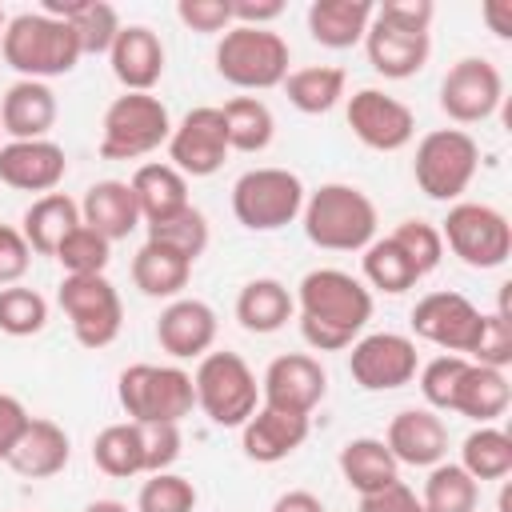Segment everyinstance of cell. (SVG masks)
Wrapping results in <instances>:
<instances>
[{"instance_id": "6da1fadb", "label": "cell", "mask_w": 512, "mask_h": 512, "mask_svg": "<svg viewBox=\"0 0 512 512\" xmlns=\"http://www.w3.org/2000/svg\"><path fill=\"white\" fill-rule=\"evenodd\" d=\"M296 312H300V336L316 352H340L348 348L364 324L372 320V292L364 280H356L344 268H312L296 284Z\"/></svg>"}, {"instance_id": "7a4b0ae2", "label": "cell", "mask_w": 512, "mask_h": 512, "mask_svg": "<svg viewBox=\"0 0 512 512\" xmlns=\"http://www.w3.org/2000/svg\"><path fill=\"white\" fill-rule=\"evenodd\" d=\"M300 220H304V236L328 252H364L376 240V224H380L368 192L340 180L308 192Z\"/></svg>"}, {"instance_id": "3957f363", "label": "cell", "mask_w": 512, "mask_h": 512, "mask_svg": "<svg viewBox=\"0 0 512 512\" xmlns=\"http://www.w3.org/2000/svg\"><path fill=\"white\" fill-rule=\"evenodd\" d=\"M0 52H4V64L12 72H20V80H52V76H64L80 64V40L76 32L48 16V12H20L4 24V36H0Z\"/></svg>"}, {"instance_id": "277c9868", "label": "cell", "mask_w": 512, "mask_h": 512, "mask_svg": "<svg viewBox=\"0 0 512 512\" xmlns=\"http://www.w3.org/2000/svg\"><path fill=\"white\" fill-rule=\"evenodd\" d=\"M116 396L132 424H180L196 408L192 372L176 364H128L116 380Z\"/></svg>"}, {"instance_id": "5b68a950", "label": "cell", "mask_w": 512, "mask_h": 512, "mask_svg": "<svg viewBox=\"0 0 512 512\" xmlns=\"http://www.w3.org/2000/svg\"><path fill=\"white\" fill-rule=\"evenodd\" d=\"M192 388H196V408L220 428H240L260 408L256 372L240 352H228V348L200 356L192 372Z\"/></svg>"}, {"instance_id": "8992f818", "label": "cell", "mask_w": 512, "mask_h": 512, "mask_svg": "<svg viewBox=\"0 0 512 512\" xmlns=\"http://www.w3.org/2000/svg\"><path fill=\"white\" fill-rule=\"evenodd\" d=\"M288 40L272 28L232 24L216 44V72L240 92H264L284 84L288 76Z\"/></svg>"}, {"instance_id": "52a82bcc", "label": "cell", "mask_w": 512, "mask_h": 512, "mask_svg": "<svg viewBox=\"0 0 512 512\" xmlns=\"http://www.w3.org/2000/svg\"><path fill=\"white\" fill-rule=\"evenodd\" d=\"M172 116L152 92H124L104 108L100 124V156L104 160H140L168 144Z\"/></svg>"}, {"instance_id": "ba28073f", "label": "cell", "mask_w": 512, "mask_h": 512, "mask_svg": "<svg viewBox=\"0 0 512 512\" xmlns=\"http://www.w3.org/2000/svg\"><path fill=\"white\" fill-rule=\"evenodd\" d=\"M480 168V144L464 128H436L420 136L412 176L428 200H460Z\"/></svg>"}, {"instance_id": "9c48e42d", "label": "cell", "mask_w": 512, "mask_h": 512, "mask_svg": "<svg viewBox=\"0 0 512 512\" xmlns=\"http://www.w3.org/2000/svg\"><path fill=\"white\" fill-rule=\"evenodd\" d=\"M304 184L296 172L288 168H248L236 184H232V216L248 228V232H276L284 224H292L304 208Z\"/></svg>"}, {"instance_id": "30bf717a", "label": "cell", "mask_w": 512, "mask_h": 512, "mask_svg": "<svg viewBox=\"0 0 512 512\" xmlns=\"http://www.w3.org/2000/svg\"><path fill=\"white\" fill-rule=\"evenodd\" d=\"M440 240L452 248V256L468 268H500L512 256V224L500 208L492 204H476V200H460L448 208V216L440 220Z\"/></svg>"}, {"instance_id": "8fae6325", "label": "cell", "mask_w": 512, "mask_h": 512, "mask_svg": "<svg viewBox=\"0 0 512 512\" xmlns=\"http://www.w3.org/2000/svg\"><path fill=\"white\" fill-rule=\"evenodd\" d=\"M56 304L64 308L76 344L84 348H108L120 336L124 324V304L116 284L96 272V276H64L56 288Z\"/></svg>"}, {"instance_id": "7c38bea8", "label": "cell", "mask_w": 512, "mask_h": 512, "mask_svg": "<svg viewBox=\"0 0 512 512\" xmlns=\"http://www.w3.org/2000/svg\"><path fill=\"white\" fill-rule=\"evenodd\" d=\"M412 332L448 356H472L484 332V312L460 292H428L412 308Z\"/></svg>"}, {"instance_id": "4fadbf2b", "label": "cell", "mask_w": 512, "mask_h": 512, "mask_svg": "<svg viewBox=\"0 0 512 512\" xmlns=\"http://www.w3.org/2000/svg\"><path fill=\"white\" fill-rule=\"evenodd\" d=\"M348 372L364 392H392L416 380L420 372V356H416V340L400 336V332H368L360 340H352L348 352Z\"/></svg>"}, {"instance_id": "5bb4252c", "label": "cell", "mask_w": 512, "mask_h": 512, "mask_svg": "<svg viewBox=\"0 0 512 512\" xmlns=\"http://www.w3.org/2000/svg\"><path fill=\"white\" fill-rule=\"evenodd\" d=\"M504 100V76L484 56H464L440 80V112L452 124H484Z\"/></svg>"}, {"instance_id": "9a60e30c", "label": "cell", "mask_w": 512, "mask_h": 512, "mask_svg": "<svg viewBox=\"0 0 512 512\" xmlns=\"http://www.w3.org/2000/svg\"><path fill=\"white\" fill-rule=\"evenodd\" d=\"M348 128L372 152H400L416 136V112L380 88H360L348 96Z\"/></svg>"}, {"instance_id": "2e32d148", "label": "cell", "mask_w": 512, "mask_h": 512, "mask_svg": "<svg viewBox=\"0 0 512 512\" xmlns=\"http://www.w3.org/2000/svg\"><path fill=\"white\" fill-rule=\"evenodd\" d=\"M228 128H224V116L220 108L212 104H200L192 112H184L180 124H172V136H168V164L180 172V176H212L224 168V156H228Z\"/></svg>"}, {"instance_id": "e0dca14e", "label": "cell", "mask_w": 512, "mask_h": 512, "mask_svg": "<svg viewBox=\"0 0 512 512\" xmlns=\"http://www.w3.org/2000/svg\"><path fill=\"white\" fill-rule=\"evenodd\" d=\"M324 392H328V372L308 352H284V356H276L264 368V380H260L264 408L292 412V416H312V408L324 400Z\"/></svg>"}, {"instance_id": "ac0fdd59", "label": "cell", "mask_w": 512, "mask_h": 512, "mask_svg": "<svg viewBox=\"0 0 512 512\" xmlns=\"http://www.w3.org/2000/svg\"><path fill=\"white\" fill-rule=\"evenodd\" d=\"M68 172V156L56 140H8L0 144V184L16 192H56Z\"/></svg>"}, {"instance_id": "d6986e66", "label": "cell", "mask_w": 512, "mask_h": 512, "mask_svg": "<svg viewBox=\"0 0 512 512\" xmlns=\"http://www.w3.org/2000/svg\"><path fill=\"white\" fill-rule=\"evenodd\" d=\"M156 340L172 360H200L216 344V312L196 296H176L156 320Z\"/></svg>"}, {"instance_id": "ffe728a7", "label": "cell", "mask_w": 512, "mask_h": 512, "mask_svg": "<svg viewBox=\"0 0 512 512\" xmlns=\"http://www.w3.org/2000/svg\"><path fill=\"white\" fill-rule=\"evenodd\" d=\"M384 444L396 456V464L432 468L448 456V424L432 408H404L392 416Z\"/></svg>"}, {"instance_id": "44dd1931", "label": "cell", "mask_w": 512, "mask_h": 512, "mask_svg": "<svg viewBox=\"0 0 512 512\" xmlns=\"http://www.w3.org/2000/svg\"><path fill=\"white\" fill-rule=\"evenodd\" d=\"M112 76L124 84V92H152L164 76V40L148 24H128L108 48Z\"/></svg>"}, {"instance_id": "7402d4cb", "label": "cell", "mask_w": 512, "mask_h": 512, "mask_svg": "<svg viewBox=\"0 0 512 512\" xmlns=\"http://www.w3.org/2000/svg\"><path fill=\"white\" fill-rule=\"evenodd\" d=\"M360 44L368 52L372 72H380L384 80L416 76L428 64V52H432V36L428 32H404V28H392V24L376 20V16H372V24H368Z\"/></svg>"}, {"instance_id": "603a6c76", "label": "cell", "mask_w": 512, "mask_h": 512, "mask_svg": "<svg viewBox=\"0 0 512 512\" xmlns=\"http://www.w3.org/2000/svg\"><path fill=\"white\" fill-rule=\"evenodd\" d=\"M304 440H308V416L276 412V408H264V404L240 424V448L256 464H280Z\"/></svg>"}, {"instance_id": "cb8c5ba5", "label": "cell", "mask_w": 512, "mask_h": 512, "mask_svg": "<svg viewBox=\"0 0 512 512\" xmlns=\"http://www.w3.org/2000/svg\"><path fill=\"white\" fill-rule=\"evenodd\" d=\"M56 124V92L44 80H16L0 96V128L8 140H48Z\"/></svg>"}, {"instance_id": "d4e9b609", "label": "cell", "mask_w": 512, "mask_h": 512, "mask_svg": "<svg viewBox=\"0 0 512 512\" xmlns=\"http://www.w3.org/2000/svg\"><path fill=\"white\" fill-rule=\"evenodd\" d=\"M72 460V440L68 432L56 424V420H44V416H32L28 428L20 432L16 448L8 452V464L12 472L28 476V480H48L56 472H64Z\"/></svg>"}, {"instance_id": "484cf974", "label": "cell", "mask_w": 512, "mask_h": 512, "mask_svg": "<svg viewBox=\"0 0 512 512\" xmlns=\"http://www.w3.org/2000/svg\"><path fill=\"white\" fill-rule=\"evenodd\" d=\"M80 220L104 240H124L136 224H144L128 180H96L80 200Z\"/></svg>"}, {"instance_id": "4316f807", "label": "cell", "mask_w": 512, "mask_h": 512, "mask_svg": "<svg viewBox=\"0 0 512 512\" xmlns=\"http://www.w3.org/2000/svg\"><path fill=\"white\" fill-rule=\"evenodd\" d=\"M376 16L372 0H312L308 4V32L324 48H356Z\"/></svg>"}, {"instance_id": "83f0119b", "label": "cell", "mask_w": 512, "mask_h": 512, "mask_svg": "<svg viewBox=\"0 0 512 512\" xmlns=\"http://www.w3.org/2000/svg\"><path fill=\"white\" fill-rule=\"evenodd\" d=\"M40 12L64 20V24L76 32L84 56H100V52L108 56L112 40H116L120 28H124L120 16H116V8L104 4V0H44Z\"/></svg>"}, {"instance_id": "f1b7e54d", "label": "cell", "mask_w": 512, "mask_h": 512, "mask_svg": "<svg viewBox=\"0 0 512 512\" xmlns=\"http://www.w3.org/2000/svg\"><path fill=\"white\" fill-rule=\"evenodd\" d=\"M132 196H136V208H140V220L144 224H160L176 212L188 208V176H180L172 164H140L128 180Z\"/></svg>"}, {"instance_id": "f546056e", "label": "cell", "mask_w": 512, "mask_h": 512, "mask_svg": "<svg viewBox=\"0 0 512 512\" xmlns=\"http://www.w3.org/2000/svg\"><path fill=\"white\" fill-rule=\"evenodd\" d=\"M512 404V384L500 368H484V364H472L464 368L460 384H456V396H452V412L476 420V424H492L508 412Z\"/></svg>"}, {"instance_id": "4dcf8cb0", "label": "cell", "mask_w": 512, "mask_h": 512, "mask_svg": "<svg viewBox=\"0 0 512 512\" xmlns=\"http://www.w3.org/2000/svg\"><path fill=\"white\" fill-rule=\"evenodd\" d=\"M84 224L80 220V204L64 192H48V196H36L28 208H24V220H20V232L28 240L32 252L40 256H56V248L64 244V236Z\"/></svg>"}, {"instance_id": "1f68e13d", "label": "cell", "mask_w": 512, "mask_h": 512, "mask_svg": "<svg viewBox=\"0 0 512 512\" xmlns=\"http://www.w3.org/2000/svg\"><path fill=\"white\" fill-rule=\"evenodd\" d=\"M292 312H296V300L276 276H256L236 296V320L244 332H256V336L280 332L292 320Z\"/></svg>"}, {"instance_id": "d6a6232c", "label": "cell", "mask_w": 512, "mask_h": 512, "mask_svg": "<svg viewBox=\"0 0 512 512\" xmlns=\"http://www.w3.org/2000/svg\"><path fill=\"white\" fill-rule=\"evenodd\" d=\"M188 276H192V260H184L180 252L156 240H144L140 252L132 256V284L152 300H176L188 288Z\"/></svg>"}, {"instance_id": "836d02e7", "label": "cell", "mask_w": 512, "mask_h": 512, "mask_svg": "<svg viewBox=\"0 0 512 512\" xmlns=\"http://www.w3.org/2000/svg\"><path fill=\"white\" fill-rule=\"evenodd\" d=\"M340 476L348 480V488L368 496V492H380L392 480H400V464L380 436H356L340 448Z\"/></svg>"}, {"instance_id": "e575fe53", "label": "cell", "mask_w": 512, "mask_h": 512, "mask_svg": "<svg viewBox=\"0 0 512 512\" xmlns=\"http://www.w3.org/2000/svg\"><path fill=\"white\" fill-rule=\"evenodd\" d=\"M344 68L336 64H308L284 76V96L304 116H324L344 100Z\"/></svg>"}, {"instance_id": "d590c367", "label": "cell", "mask_w": 512, "mask_h": 512, "mask_svg": "<svg viewBox=\"0 0 512 512\" xmlns=\"http://www.w3.org/2000/svg\"><path fill=\"white\" fill-rule=\"evenodd\" d=\"M92 464L104 476H112V480H128V476L148 472L144 468V436H140V424L120 420V424L100 428L96 440H92Z\"/></svg>"}, {"instance_id": "8d00e7d4", "label": "cell", "mask_w": 512, "mask_h": 512, "mask_svg": "<svg viewBox=\"0 0 512 512\" xmlns=\"http://www.w3.org/2000/svg\"><path fill=\"white\" fill-rule=\"evenodd\" d=\"M228 128V148L236 152H264L276 136V116L260 96H232L220 108Z\"/></svg>"}, {"instance_id": "74e56055", "label": "cell", "mask_w": 512, "mask_h": 512, "mask_svg": "<svg viewBox=\"0 0 512 512\" xmlns=\"http://www.w3.org/2000/svg\"><path fill=\"white\" fill-rule=\"evenodd\" d=\"M460 468L480 480H504L512 472V436L496 424H480L460 444Z\"/></svg>"}, {"instance_id": "f35d334b", "label": "cell", "mask_w": 512, "mask_h": 512, "mask_svg": "<svg viewBox=\"0 0 512 512\" xmlns=\"http://www.w3.org/2000/svg\"><path fill=\"white\" fill-rule=\"evenodd\" d=\"M424 512H476L480 504V484L460 468V464H432L424 492H420Z\"/></svg>"}, {"instance_id": "ab89813d", "label": "cell", "mask_w": 512, "mask_h": 512, "mask_svg": "<svg viewBox=\"0 0 512 512\" xmlns=\"http://www.w3.org/2000/svg\"><path fill=\"white\" fill-rule=\"evenodd\" d=\"M360 268H364L368 288H376V292H384V296H400V292H408V288L420 280L416 268H412V260L400 252V244H396L392 236L372 240V244L364 248Z\"/></svg>"}, {"instance_id": "60d3db41", "label": "cell", "mask_w": 512, "mask_h": 512, "mask_svg": "<svg viewBox=\"0 0 512 512\" xmlns=\"http://www.w3.org/2000/svg\"><path fill=\"white\" fill-rule=\"evenodd\" d=\"M148 240H156V244H164V248H172L196 264V256L208 248V216L188 204L184 212H176L160 224H148Z\"/></svg>"}, {"instance_id": "b9f144b4", "label": "cell", "mask_w": 512, "mask_h": 512, "mask_svg": "<svg viewBox=\"0 0 512 512\" xmlns=\"http://www.w3.org/2000/svg\"><path fill=\"white\" fill-rule=\"evenodd\" d=\"M56 260L64 268V276H96L108 268L112 260V240H104L100 232H92L88 224H76L64 244L56 248Z\"/></svg>"}, {"instance_id": "7bdbcfd3", "label": "cell", "mask_w": 512, "mask_h": 512, "mask_svg": "<svg viewBox=\"0 0 512 512\" xmlns=\"http://www.w3.org/2000/svg\"><path fill=\"white\" fill-rule=\"evenodd\" d=\"M48 324V300L36 288L8 284L0 288V332L8 336H36Z\"/></svg>"}, {"instance_id": "ee69618b", "label": "cell", "mask_w": 512, "mask_h": 512, "mask_svg": "<svg viewBox=\"0 0 512 512\" xmlns=\"http://www.w3.org/2000/svg\"><path fill=\"white\" fill-rule=\"evenodd\" d=\"M508 288H500V308L496 312H484V332L472 348V364H484V368H508L512 364V316H508Z\"/></svg>"}, {"instance_id": "f6af8a7d", "label": "cell", "mask_w": 512, "mask_h": 512, "mask_svg": "<svg viewBox=\"0 0 512 512\" xmlns=\"http://www.w3.org/2000/svg\"><path fill=\"white\" fill-rule=\"evenodd\" d=\"M136 512H196V484L180 472H152L140 484Z\"/></svg>"}, {"instance_id": "bcb514c9", "label": "cell", "mask_w": 512, "mask_h": 512, "mask_svg": "<svg viewBox=\"0 0 512 512\" xmlns=\"http://www.w3.org/2000/svg\"><path fill=\"white\" fill-rule=\"evenodd\" d=\"M392 240L400 244V252L412 260L416 276L424 280L428 272H436V264L444 260V240H440V228L428 224V220H400L392 228Z\"/></svg>"}, {"instance_id": "7dc6e473", "label": "cell", "mask_w": 512, "mask_h": 512, "mask_svg": "<svg viewBox=\"0 0 512 512\" xmlns=\"http://www.w3.org/2000/svg\"><path fill=\"white\" fill-rule=\"evenodd\" d=\"M464 368H468V356H448V352L420 368V396L428 400L432 412H452V396Z\"/></svg>"}, {"instance_id": "c3c4849f", "label": "cell", "mask_w": 512, "mask_h": 512, "mask_svg": "<svg viewBox=\"0 0 512 512\" xmlns=\"http://www.w3.org/2000/svg\"><path fill=\"white\" fill-rule=\"evenodd\" d=\"M176 16L192 32H204V36L220 32L224 36L232 28V0H180Z\"/></svg>"}, {"instance_id": "681fc988", "label": "cell", "mask_w": 512, "mask_h": 512, "mask_svg": "<svg viewBox=\"0 0 512 512\" xmlns=\"http://www.w3.org/2000/svg\"><path fill=\"white\" fill-rule=\"evenodd\" d=\"M144 436V468L168 472L180 456V424H140Z\"/></svg>"}, {"instance_id": "f907efd6", "label": "cell", "mask_w": 512, "mask_h": 512, "mask_svg": "<svg viewBox=\"0 0 512 512\" xmlns=\"http://www.w3.org/2000/svg\"><path fill=\"white\" fill-rule=\"evenodd\" d=\"M28 264H32V248H28L24 232L12 224H0V288L20 284Z\"/></svg>"}, {"instance_id": "816d5d0a", "label": "cell", "mask_w": 512, "mask_h": 512, "mask_svg": "<svg viewBox=\"0 0 512 512\" xmlns=\"http://www.w3.org/2000/svg\"><path fill=\"white\" fill-rule=\"evenodd\" d=\"M432 16H436L432 0H384L376 8V20H384L392 28H404V32H428Z\"/></svg>"}, {"instance_id": "f5cc1de1", "label": "cell", "mask_w": 512, "mask_h": 512, "mask_svg": "<svg viewBox=\"0 0 512 512\" xmlns=\"http://www.w3.org/2000/svg\"><path fill=\"white\" fill-rule=\"evenodd\" d=\"M360 512H424V504L404 480H392L388 488L360 496Z\"/></svg>"}, {"instance_id": "db71d44e", "label": "cell", "mask_w": 512, "mask_h": 512, "mask_svg": "<svg viewBox=\"0 0 512 512\" xmlns=\"http://www.w3.org/2000/svg\"><path fill=\"white\" fill-rule=\"evenodd\" d=\"M28 408L16 400V396H8V392H0V460H8V452L16 448V440H20V432L28 428Z\"/></svg>"}, {"instance_id": "11a10c76", "label": "cell", "mask_w": 512, "mask_h": 512, "mask_svg": "<svg viewBox=\"0 0 512 512\" xmlns=\"http://www.w3.org/2000/svg\"><path fill=\"white\" fill-rule=\"evenodd\" d=\"M280 16H284V0H232V24L268 28Z\"/></svg>"}, {"instance_id": "9f6ffc18", "label": "cell", "mask_w": 512, "mask_h": 512, "mask_svg": "<svg viewBox=\"0 0 512 512\" xmlns=\"http://www.w3.org/2000/svg\"><path fill=\"white\" fill-rule=\"evenodd\" d=\"M272 512H324V504H320V496H312V492H304V488H292V492L276 496Z\"/></svg>"}, {"instance_id": "6f0895ef", "label": "cell", "mask_w": 512, "mask_h": 512, "mask_svg": "<svg viewBox=\"0 0 512 512\" xmlns=\"http://www.w3.org/2000/svg\"><path fill=\"white\" fill-rule=\"evenodd\" d=\"M484 20L492 24V32L496 36H512V4H504V0H492V4H484Z\"/></svg>"}, {"instance_id": "680465c9", "label": "cell", "mask_w": 512, "mask_h": 512, "mask_svg": "<svg viewBox=\"0 0 512 512\" xmlns=\"http://www.w3.org/2000/svg\"><path fill=\"white\" fill-rule=\"evenodd\" d=\"M84 512H132L124 500H92Z\"/></svg>"}, {"instance_id": "91938a15", "label": "cell", "mask_w": 512, "mask_h": 512, "mask_svg": "<svg viewBox=\"0 0 512 512\" xmlns=\"http://www.w3.org/2000/svg\"><path fill=\"white\" fill-rule=\"evenodd\" d=\"M4 24H8V16H4V8H0V36H4Z\"/></svg>"}, {"instance_id": "94428289", "label": "cell", "mask_w": 512, "mask_h": 512, "mask_svg": "<svg viewBox=\"0 0 512 512\" xmlns=\"http://www.w3.org/2000/svg\"><path fill=\"white\" fill-rule=\"evenodd\" d=\"M0 132H4V128H0Z\"/></svg>"}]
</instances>
